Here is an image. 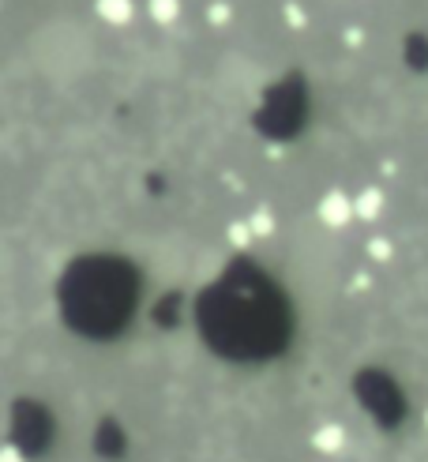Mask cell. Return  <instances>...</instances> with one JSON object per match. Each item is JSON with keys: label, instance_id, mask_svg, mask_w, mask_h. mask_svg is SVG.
Masks as SVG:
<instances>
[{"label": "cell", "instance_id": "2", "mask_svg": "<svg viewBox=\"0 0 428 462\" xmlns=\"http://www.w3.org/2000/svg\"><path fill=\"white\" fill-rule=\"evenodd\" d=\"M128 290L109 267H83L72 274L68 286V312H72L83 328H109V323L124 319Z\"/></svg>", "mask_w": 428, "mask_h": 462}, {"label": "cell", "instance_id": "1", "mask_svg": "<svg viewBox=\"0 0 428 462\" xmlns=\"http://www.w3.org/2000/svg\"><path fill=\"white\" fill-rule=\"evenodd\" d=\"M278 312L263 286H252L244 279H230L207 297V331L214 342L230 354L267 350L278 335Z\"/></svg>", "mask_w": 428, "mask_h": 462}]
</instances>
